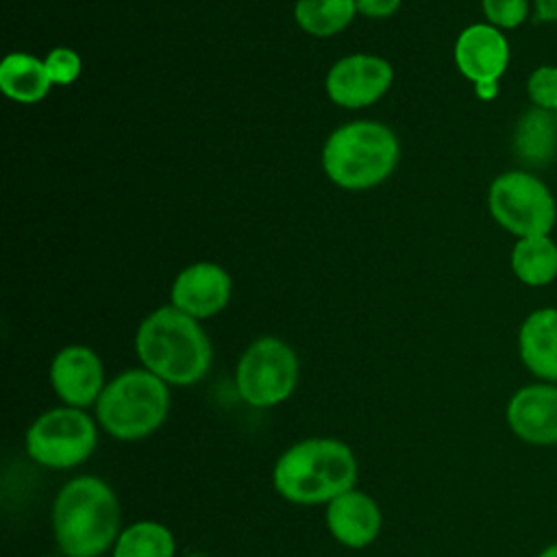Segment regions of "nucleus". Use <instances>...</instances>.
Returning <instances> with one entry per match:
<instances>
[{
    "instance_id": "nucleus-19",
    "label": "nucleus",
    "mask_w": 557,
    "mask_h": 557,
    "mask_svg": "<svg viewBox=\"0 0 557 557\" xmlns=\"http://www.w3.org/2000/svg\"><path fill=\"white\" fill-rule=\"evenodd\" d=\"M357 13L355 0H296L294 20L313 37H331L348 28Z\"/></svg>"
},
{
    "instance_id": "nucleus-2",
    "label": "nucleus",
    "mask_w": 557,
    "mask_h": 557,
    "mask_svg": "<svg viewBox=\"0 0 557 557\" xmlns=\"http://www.w3.org/2000/svg\"><path fill=\"white\" fill-rule=\"evenodd\" d=\"M120 522V500L98 476L70 479L52 505V531L63 557H100L122 533Z\"/></svg>"
},
{
    "instance_id": "nucleus-16",
    "label": "nucleus",
    "mask_w": 557,
    "mask_h": 557,
    "mask_svg": "<svg viewBox=\"0 0 557 557\" xmlns=\"http://www.w3.org/2000/svg\"><path fill=\"white\" fill-rule=\"evenodd\" d=\"M513 157L529 170H540L557 159V113L529 107L520 113L511 135Z\"/></svg>"
},
{
    "instance_id": "nucleus-24",
    "label": "nucleus",
    "mask_w": 557,
    "mask_h": 557,
    "mask_svg": "<svg viewBox=\"0 0 557 557\" xmlns=\"http://www.w3.org/2000/svg\"><path fill=\"white\" fill-rule=\"evenodd\" d=\"M355 4H357V13L372 20H383L394 15L400 9L403 0H355Z\"/></svg>"
},
{
    "instance_id": "nucleus-13",
    "label": "nucleus",
    "mask_w": 557,
    "mask_h": 557,
    "mask_svg": "<svg viewBox=\"0 0 557 557\" xmlns=\"http://www.w3.org/2000/svg\"><path fill=\"white\" fill-rule=\"evenodd\" d=\"M231 292L233 281L222 265L198 261L176 274L170 289V305L196 320H205L226 309Z\"/></svg>"
},
{
    "instance_id": "nucleus-23",
    "label": "nucleus",
    "mask_w": 557,
    "mask_h": 557,
    "mask_svg": "<svg viewBox=\"0 0 557 557\" xmlns=\"http://www.w3.org/2000/svg\"><path fill=\"white\" fill-rule=\"evenodd\" d=\"M44 65H46V72H48V78L52 85H72L81 76V70H83V61H81L78 52H74L72 48H65V46L52 48L46 54Z\"/></svg>"
},
{
    "instance_id": "nucleus-1",
    "label": "nucleus",
    "mask_w": 557,
    "mask_h": 557,
    "mask_svg": "<svg viewBox=\"0 0 557 557\" xmlns=\"http://www.w3.org/2000/svg\"><path fill=\"white\" fill-rule=\"evenodd\" d=\"M135 352L146 370L168 385L198 383L211 368V342L200 322L174 305L148 313L135 333Z\"/></svg>"
},
{
    "instance_id": "nucleus-6",
    "label": "nucleus",
    "mask_w": 557,
    "mask_h": 557,
    "mask_svg": "<svg viewBox=\"0 0 557 557\" xmlns=\"http://www.w3.org/2000/svg\"><path fill=\"white\" fill-rule=\"evenodd\" d=\"M487 209L494 222L516 239L550 235L557 222L555 196L531 170L498 174L487 189Z\"/></svg>"
},
{
    "instance_id": "nucleus-26",
    "label": "nucleus",
    "mask_w": 557,
    "mask_h": 557,
    "mask_svg": "<svg viewBox=\"0 0 557 557\" xmlns=\"http://www.w3.org/2000/svg\"><path fill=\"white\" fill-rule=\"evenodd\" d=\"M535 557H557V542H553V544L544 546Z\"/></svg>"
},
{
    "instance_id": "nucleus-15",
    "label": "nucleus",
    "mask_w": 557,
    "mask_h": 557,
    "mask_svg": "<svg viewBox=\"0 0 557 557\" xmlns=\"http://www.w3.org/2000/svg\"><path fill=\"white\" fill-rule=\"evenodd\" d=\"M518 355L535 381L557 383V307H540L522 320Z\"/></svg>"
},
{
    "instance_id": "nucleus-12",
    "label": "nucleus",
    "mask_w": 557,
    "mask_h": 557,
    "mask_svg": "<svg viewBox=\"0 0 557 557\" xmlns=\"http://www.w3.org/2000/svg\"><path fill=\"white\" fill-rule=\"evenodd\" d=\"M50 385L65 407L85 409L96 405L104 389V366L100 357L81 344L61 348L50 363Z\"/></svg>"
},
{
    "instance_id": "nucleus-21",
    "label": "nucleus",
    "mask_w": 557,
    "mask_h": 557,
    "mask_svg": "<svg viewBox=\"0 0 557 557\" xmlns=\"http://www.w3.org/2000/svg\"><path fill=\"white\" fill-rule=\"evenodd\" d=\"M527 96L531 107L557 113V65H540L527 78Z\"/></svg>"
},
{
    "instance_id": "nucleus-22",
    "label": "nucleus",
    "mask_w": 557,
    "mask_h": 557,
    "mask_svg": "<svg viewBox=\"0 0 557 557\" xmlns=\"http://www.w3.org/2000/svg\"><path fill=\"white\" fill-rule=\"evenodd\" d=\"M481 9L487 24L500 30H511L527 22L531 13V2L529 0H481Z\"/></svg>"
},
{
    "instance_id": "nucleus-10",
    "label": "nucleus",
    "mask_w": 557,
    "mask_h": 557,
    "mask_svg": "<svg viewBox=\"0 0 557 557\" xmlns=\"http://www.w3.org/2000/svg\"><path fill=\"white\" fill-rule=\"evenodd\" d=\"M394 70L376 54H348L335 61L324 78L331 102L344 109H363L381 100L392 87Z\"/></svg>"
},
{
    "instance_id": "nucleus-9",
    "label": "nucleus",
    "mask_w": 557,
    "mask_h": 557,
    "mask_svg": "<svg viewBox=\"0 0 557 557\" xmlns=\"http://www.w3.org/2000/svg\"><path fill=\"white\" fill-rule=\"evenodd\" d=\"M455 65L468 78L476 96L492 100L498 94V81L509 65V41L505 33L487 22L466 26L455 41Z\"/></svg>"
},
{
    "instance_id": "nucleus-28",
    "label": "nucleus",
    "mask_w": 557,
    "mask_h": 557,
    "mask_svg": "<svg viewBox=\"0 0 557 557\" xmlns=\"http://www.w3.org/2000/svg\"><path fill=\"white\" fill-rule=\"evenodd\" d=\"M41 557H52V555H41Z\"/></svg>"
},
{
    "instance_id": "nucleus-4",
    "label": "nucleus",
    "mask_w": 557,
    "mask_h": 557,
    "mask_svg": "<svg viewBox=\"0 0 557 557\" xmlns=\"http://www.w3.org/2000/svg\"><path fill=\"white\" fill-rule=\"evenodd\" d=\"M400 146L381 122L357 120L335 128L322 148V170L342 189L361 191L381 185L398 165Z\"/></svg>"
},
{
    "instance_id": "nucleus-18",
    "label": "nucleus",
    "mask_w": 557,
    "mask_h": 557,
    "mask_svg": "<svg viewBox=\"0 0 557 557\" xmlns=\"http://www.w3.org/2000/svg\"><path fill=\"white\" fill-rule=\"evenodd\" d=\"M511 272L529 287H544L557 278V244L550 235L520 237L511 248Z\"/></svg>"
},
{
    "instance_id": "nucleus-17",
    "label": "nucleus",
    "mask_w": 557,
    "mask_h": 557,
    "mask_svg": "<svg viewBox=\"0 0 557 557\" xmlns=\"http://www.w3.org/2000/svg\"><path fill=\"white\" fill-rule=\"evenodd\" d=\"M52 87L41 59L28 52H11L0 63V89L9 100L35 104Z\"/></svg>"
},
{
    "instance_id": "nucleus-14",
    "label": "nucleus",
    "mask_w": 557,
    "mask_h": 557,
    "mask_svg": "<svg viewBox=\"0 0 557 557\" xmlns=\"http://www.w3.org/2000/svg\"><path fill=\"white\" fill-rule=\"evenodd\" d=\"M326 527L342 546L363 548L381 533L383 513L372 496L352 487L326 503Z\"/></svg>"
},
{
    "instance_id": "nucleus-25",
    "label": "nucleus",
    "mask_w": 557,
    "mask_h": 557,
    "mask_svg": "<svg viewBox=\"0 0 557 557\" xmlns=\"http://www.w3.org/2000/svg\"><path fill=\"white\" fill-rule=\"evenodd\" d=\"M533 20L553 24L557 22V0H533Z\"/></svg>"
},
{
    "instance_id": "nucleus-5",
    "label": "nucleus",
    "mask_w": 557,
    "mask_h": 557,
    "mask_svg": "<svg viewBox=\"0 0 557 557\" xmlns=\"http://www.w3.org/2000/svg\"><path fill=\"white\" fill-rule=\"evenodd\" d=\"M168 411V383L146 368H133L111 379L96 403L100 426L122 442L148 437L165 422Z\"/></svg>"
},
{
    "instance_id": "nucleus-3",
    "label": "nucleus",
    "mask_w": 557,
    "mask_h": 557,
    "mask_svg": "<svg viewBox=\"0 0 557 557\" xmlns=\"http://www.w3.org/2000/svg\"><path fill=\"white\" fill-rule=\"evenodd\" d=\"M357 459L348 444L333 437H307L292 444L274 463L272 485L294 505H322L352 490Z\"/></svg>"
},
{
    "instance_id": "nucleus-11",
    "label": "nucleus",
    "mask_w": 557,
    "mask_h": 557,
    "mask_svg": "<svg viewBox=\"0 0 557 557\" xmlns=\"http://www.w3.org/2000/svg\"><path fill=\"white\" fill-rule=\"evenodd\" d=\"M509 431L531 446H557V383L518 387L505 407Z\"/></svg>"
},
{
    "instance_id": "nucleus-20",
    "label": "nucleus",
    "mask_w": 557,
    "mask_h": 557,
    "mask_svg": "<svg viewBox=\"0 0 557 557\" xmlns=\"http://www.w3.org/2000/svg\"><path fill=\"white\" fill-rule=\"evenodd\" d=\"M174 533L154 520L128 524L113 544V557H174Z\"/></svg>"
},
{
    "instance_id": "nucleus-8",
    "label": "nucleus",
    "mask_w": 557,
    "mask_h": 557,
    "mask_svg": "<svg viewBox=\"0 0 557 557\" xmlns=\"http://www.w3.org/2000/svg\"><path fill=\"white\" fill-rule=\"evenodd\" d=\"M94 420L76 407H54L35 418L24 446L28 457L46 468L65 470L87 461L96 448Z\"/></svg>"
},
{
    "instance_id": "nucleus-7",
    "label": "nucleus",
    "mask_w": 557,
    "mask_h": 557,
    "mask_svg": "<svg viewBox=\"0 0 557 557\" xmlns=\"http://www.w3.org/2000/svg\"><path fill=\"white\" fill-rule=\"evenodd\" d=\"M235 385L244 403L268 409L287 400L298 385V357L278 337L255 339L239 357Z\"/></svg>"
},
{
    "instance_id": "nucleus-27",
    "label": "nucleus",
    "mask_w": 557,
    "mask_h": 557,
    "mask_svg": "<svg viewBox=\"0 0 557 557\" xmlns=\"http://www.w3.org/2000/svg\"><path fill=\"white\" fill-rule=\"evenodd\" d=\"M185 557H205L202 553H189V555H185Z\"/></svg>"
}]
</instances>
